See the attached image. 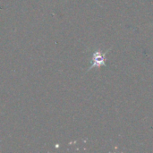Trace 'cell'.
<instances>
[{
	"label": "cell",
	"instance_id": "1",
	"mask_svg": "<svg viewBox=\"0 0 153 153\" xmlns=\"http://www.w3.org/2000/svg\"><path fill=\"white\" fill-rule=\"evenodd\" d=\"M104 57L101 56V55H100L99 53H97V54H95L94 55V60H93V65H100L101 64H103L104 63Z\"/></svg>",
	"mask_w": 153,
	"mask_h": 153
}]
</instances>
